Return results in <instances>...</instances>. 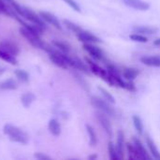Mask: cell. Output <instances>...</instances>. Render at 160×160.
<instances>
[{
    "mask_svg": "<svg viewBox=\"0 0 160 160\" xmlns=\"http://www.w3.org/2000/svg\"><path fill=\"white\" fill-rule=\"evenodd\" d=\"M3 132L6 136H8L9 141L25 145L29 142V137L27 133L24 132L22 128L11 124H6L3 128Z\"/></svg>",
    "mask_w": 160,
    "mask_h": 160,
    "instance_id": "6da1fadb",
    "label": "cell"
},
{
    "mask_svg": "<svg viewBox=\"0 0 160 160\" xmlns=\"http://www.w3.org/2000/svg\"><path fill=\"white\" fill-rule=\"evenodd\" d=\"M91 104L107 115H110V116L115 115L114 109L110 105V102L107 101L106 99L104 100L98 97H93V98H91Z\"/></svg>",
    "mask_w": 160,
    "mask_h": 160,
    "instance_id": "7a4b0ae2",
    "label": "cell"
},
{
    "mask_svg": "<svg viewBox=\"0 0 160 160\" xmlns=\"http://www.w3.org/2000/svg\"><path fill=\"white\" fill-rule=\"evenodd\" d=\"M82 48L94 59H96V60H103L104 59V53H103L102 50L99 49L98 46H95L94 43H83Z\"/></svg>",
    "mask_w": 160,
    "mask_h": 160,
    "instance_id": "3957f363",
    "label": "cell"
},
{
    "mask_svg": "<svg viewBox=\"0 0 160 160\" xmlns=\"http://www.w3.org/2000/svg\"><path fill=\"white\" fill-rule=\"evenodd\" d=\"M38 14H39V16L41 17V19H42L45 22H47V23L52 25V26L55 27L56 29H59V30L62 29V25H61L60 21H59V20L57 19V17L54 16L52 13H51V12H49V11H43V10H42V11H39Z\"/></svg>",
    "mask_w": 160,
    "mask_h": 160,
    "instance_id": "277c9868",
    "label": "cell"
},
{
    "mask_svg": "<svg viewBox=\"0 0 160 160\" xmlns=\"http://www.w3.org/2000/svg\"><path fill=\"white\" fill-rule=\"evenodd\" d=\"M106 115L107 114H105L104 112H96V118H97L98 122L102 127V128L105 130V132L110 137H112V125L110 123V120L108 119V117Z\"/></svg>",
    "mask_w": 160,
    "mask_h": 160,
    "instance_id": "5b68a950",
    "label": "cell"
},
{
    "mask_svg": "<svg viewBox=\"0 0 160 160\" xmlns=\"http://www.w3.org/2000/svg\"><path fill=\"white\" fill-rule=\"evenodd\" d=\"M0 49L3 51H6L15 56H17L20 53L19 46L15 42L8 40V39H4V40L0 41Z\"/></svg>",
    "mask_w": 160,
    "mask_h": 160,
    "instance_id": "8992f818",
    "label": "cell"
},
{
    "mask_svg": "<svg viewBox=\"0 0 160 160\" xmlns=\"http://www.w3.org/2000/svg\"><path fill=\"white\" fill-rule=\"evenodd\" d=\"M122 2L126 6L132 8L134 9H137V10L145 11V10L149 9V8H150L149 3H147L143 0H122Z\"/></svg>",
    "mask_w": 160,
    "mask_h": 160,
    "instance_id": "52a82bcc",
    "label": "cell"
},
{
    "mask_svg": "<svg viewBox=\"0 0 160 160\" xmlns=\"http://www.w3.org/2000/svg\"><path fill=\"white\" fill-rule=\"evenodd\" d=\"M76 35H77L78 39L83 43H99V42H101V40L98 37H96L95 35H93L92 33H90L88 31L82 30L81 32H79Z\"/></svg>",
    "mask_w": 160,
    "mask_h": 160,
    "instance_id": "ba28073f",
    "label": "cell"
},
{
    "mask_svg": "<svg viewBox=\"0 0 160 160\" xmlns=\"http://www.w3.org/2000/svg\"><path fill=\"white\" fill-rule=\"evenodd\" d=\"M86 61H87V63H88V65H89V68H90V70L92 71V73H94L95 75H97V76L102 78L104 81H106V79L108 78V75H109L108 70L103 69L102 68H100V67H99L98 65H97L96 63H93V62H92L91 60H89L88 58H86Z\"/></svg>",
    "mask_w": 160,
    "mask_h": 160,
    "instance_id": "9c48e42d",
    "label": "cell"
},
{
    "mask_svg": "<svg viewBox=\"0 0 160 160\" xmlns=\"http://www.w3.org/2000/svg\"><path fill=\"white\" fill-rule=\"evenodd\" d=\"M69 67L77 69V70H80L83 73H86V74H89L90 71H89V68H87V66L85 65L84 62H82L80 58L78 57H71L70 56V62H69Z\"/></svg>",
    "mask_w": 160,
    "mask_h": 160,
    "instance_id": "30bf717a",
    "label": "cell"
},
{
    "mask_svg": "<svg viewBox=\"0 0 160 160\" xmlns=\"http://www.w3.org/2000/svg\"><path fill=\"white\" fill-rule=\"evenodd\" d=\"M48 129L50 131V133L54 136V137H58L61 134V125L59 123V121L57 119H51L49 121L48 124Z\"/></svg>",
    "mask_w": 160,
    "mask_h": 160,
    "instance_id": "8fae6325",
    "label": "cell"
},
{
    "mask_svg": "<svg viewBox=\"0 0 160 160\" xmlns=\"http://www.w3.org/2000/svg\"><path fill=\"white\" fill-rule=\"evenodd\" d=\"M133 31L141 35H154L158 32V28L144 25H136L133 27Z\"/></svg>",
    "mask_w": 160,
    "mask_h": 160,
    "instance_id": "7c38bea8",
    "label": "cell"
},
{
    "mask_svg": "<svg viewBox=\"0 0 160 160\" xmlns=\"http://www.w3.org/2000/svg\"><path fill=\"white\" fill-rule=\"evenodd\" d=\"M36 99H37V97L35 96V94H33L31 92H26V93L22 95V97H21V103H22V105L25 109H27V108H29L31 106V104Z\"/></svg>",
    "mask_w": 160,
    "mask_h": 160,
    "instance_id": "4fadbf2b",
    "label": "cell"
},
{
    "mask_svg": "<svg viewBox=\"0 0 160 160\" xmlns=\"http://www.w3.org/2000/svg\"><path fill=\"white\" fill-rule=\"evenodd\" d=\"M18 88L17 82L14 79H7L0 82V90L3 91H12Z\"/></svg>",
    "mask_w": 160,
    "mask_h": 160,
    "instance_id": "5bb4252c",
    "label": "cell"
},
{
    "mask_svg": "<svg viewBox=\"0 0 160 160\" xmlns=\"http://www.w3.org/2000/svg\"><path fill=\"white\" fill-rule=\"evenodd\" d=\"M142 63L148 67L160 68V56H143L141 58Z\"/></svg>",
    "mask_w": 160,
    "mask_h": 160,
    "instance_id": "9a60e30c",
    "label": "cell"
},
{
    "mask_svg": "<svg viewBox=\"0 0 160 160\" xmlns=\"http://www.w3.org/2000/svg\"><path fill=\"white\" fill-rule=\"evenodd\" d=\"M133 144L136 146L137 150L139 151L140 155H141V158L142 159H151V157L149 156V154L147 153L145 147L142 145V143L141 142V141L136 138V137H133Z\"/></svg>",
    "mask_w": 160,
    "mask_h": 160,
    "instance_id": "2e32d148",
    "label": "cell"
},
{
    "mask_svg": "<svg viewBox=\"0 0 160 160\" xmlns=\"http://www.w3.org/2000/svg\"><path fill=\"white\" fill-rule=\"evenodd\" d=\"M145 141H146V144H147V146H148V148L150 150V153L152 154V157L154 158H156V159L160 160V153L158 149V147L156 146L154 141L148 135L145 136Z\"/></svg>",
    "mask_w": 160,
    "mask_h": 160,
    "instance_id": "e0dca14e",
    "label": "cell"
},
{
    "mask_svg": "<svg viewBox=\"0 0 160 160\" xmlns=\"http://www.w3.org/2000/svg\"><path fill=\"white\" fill-rule=\"evenodd\" d=\"M52 45L56 48L57 50L65 52V53H68L70 51H71V47L68 43L63 41V40H57V39H54L52 41Z\"/></svg>",
    "mask_w": 160,
    "mask_h": 160,
    "instance_id": "ac0fdd59",
    "label": "cell"
},
{
    "mask_svg": "<svg viewBox=\"0 0 160 160\" xmlns=\"http://www.w3.org/2000/svg\"><path fill=\"white\" fill-rule=\"evenodd\" d=\"M124 142H125L124 132L122 130H119L117 134V143H116V149H117L119 158L124 157V154H123L124 153Z\"/></svg>",
    "mask_w": 160,
    "mask_h": 160,
    "instance_id": "d6986e66",
    "label": "cell"
},
{
    "mask_svg": "<svg viewBox=\"0 0 160 160\" xmlns=\"http://www.w3.org/2000/svg\"><path fill=\"white\" fill-rule=\"evenodd\" d=\"M0 59H2L3 61H5L7 63H9L10 65H18V60L15 55H13L6 51H3L1 49H0Z\"/></svg>",
    "mask_w": 160,
    "mask_h": 160,
    "instance_id": "ffe728a7",
    "label": "cell"
},
{
    "mask_svg": "<svg viewBox=\"0 0 160 160\" xmlns=\"http://www.w3.org/2000/svg\"><path fill=\"white\" fill-rule=\"evenodd\" d=\"M14 75H15L16 79L20 82H22V83H26L30 80L28 72L26 70H24V69H20V68L15 69L14 70Z\"/></svg>",
    "mask_w": 160,
    "mask_h": 160,
    "instance_id": "44dd1931",
    "label": "cell"
},
{
    "mask_svg": "<svg viewBox=\"0 0 160 160\" xmlns=\"http://www.w3.org/2000/svg\"><path fill=\"white\" fill-rule=\"evenodd\" d=\"M127 150L128 153V158L130 159H142L139 151L133 143H127Z\"/></svg>",
    "mask_w": 160,
    "mask_h": 160,
    "instance_id": "7402d4cb",
    "label": "cell"
},
{
    "mask_svg": "<svg viewBox=\"0 0 160 160\" xmlns=\"http://www.w3.org/2000/svg\"><path fill=\"white\" fill-rule=\"evenodd\" d=\"M139 74H140V71L132 68H127L123 70V76L128 81H133Z\"/></svg>",
    "mask_w": 160,
    "mask_h": 160,
    "instance_id": "603a6c76",
    "label": "cell"
},
{
    "mask_svg": "<svg viewBox=\"0 0 160 160\" xmlns=\"http://www.w3.org/2000/svg\"><path fill=\"white\" fill-rule=\"evenodd\" d=\"M64 22V25L68 29L70 30L71 32L75 33V34H78L79 32H81L82 30V28L81 26H79L78 24H76L75 22H71V21H68V20H64L63 21Z\"/></svg>",
    "mask_w": 160,
    "mask_h": 160,
    "instance_id": "cb8c5ba5",
    "label": "cell"
},
{
    "mask_svg": "<svg viewBox=\"0 0 160 160\" xmlns=\"http://www.w3.org/2000/svg\"><path fill=\"white\" fill-rule=\"evenodd\" d=\"M108 152H109V156H110V158H111V159H119V156H118V153H117L116 146H114V144H113L112 142H110L109 144H108Z\"/></svg>",
    "mask_w": 160,
    "mask_h": 160,
    "instance_id": "d4e9b609",
    "label": "cell"
},
{
    "mask_svg": "<svg viewBox=\"0 0 160 160\" xmlns=\"http://www.w3.org/2000/svg\"><path fill=\"white\" fill-rule=\"evenodd\" d=\"M86 130L89 136V140H90V145L91 146H96L97 144V136L96 133L93 129V128L90 125H86Z\"/></svg>",
    "mask_w": 160,
    "mask_h": 160,
    "instance_id": "484cf974",
    "label": "cell"
},
{
    "mask_svg": "<svg viewBox=\"0 0 160 160\" xmlns=\"http://www.w3.org/2000/svg\"><path fill=\"white\" fill-rule=\"evenodd\" d=\"M133 124H134V127H135L136 130L138 131V133L140 135H142L143 133V125H142L141 118L138 115L133 116Z\"/></svg>",
    "mask_w": 160,
    "mask_h": 160,
    "instance_id": "4316f807",
    "label": "cell"
},
{
    "mask_svg": "<svg viewBox=\"0 0 160 160\" xmlns=\"http://www.w3.org/2000/svg\"><path fill=\"white\" fill-rule=\"evenodd\" d=\"M74 77H75V80L78 82V83L84 89V90H86L87 92L89 91V85H88V83L86 82V81L82 77V76H80L79 74H77V73H74Z\"/></svg>",
    "mask_w": 160,
    "mask_h": 160,
    "instance_id": "83f0119b",
    "label": "cell"
},
{
    "mask_svg": "<svg viewBox=\"0 0 160 160\" xmlns=\"http://www.w3.org/2000/svg\"><path fill=\"white\" fill-rule=\"evenodd\" d=\"M98 90L101 92V94L103 95V97H104V98L107 100V101H109L110 103H112V104H113V103H115V99H114V98L106 90V89H104L103 87H98Z\"/></svg>",
    "mask_w": 160,
    "mask_h": 160,
    "instance_id": "f1b7e54d",
    "label": "cell"
},
{
    "mask_svg": "<svg viewBox=\"0 0 160 160\" xmlns=\"http://www.w3.org/2000/svg\"><path fill=\"white\" fill-rule=\"evenodd\" d=\"M130 38H131L133 41L142 42V43H144V42H147V41H148L147 38H146L144 35H141V34H137V33L130 35Z\"/></svg>",
    "mask_w": 160,
    "mask_h": 160,
    "instance_id": "f546056e",
    "label": "cell"
},
{
    "mask_svg": "<svg viewBox=\"0 0 160 160\" xmlns=\"http://www.w3.org/2000/svg\"><path fill=\"white\" fill-rule=\"evenodd\" d=\"M67 5H68L72 9H74L75 11H78V12H81V7L79 6V4L74 1V0H63Z\"/></svg>",
    "mask_w": 160,
    "mask_h": 160,
    "instance_id": "4dcf8cb0",
    "label": "cell"
},
{
    "mask_svg": "<svg viewBox=\"0 0 160 160\" xmlns=\"http://www.w3.org/2000/svg\"><path fill=\"white\" fill-rule=\"evenodd\" d=\"M35 158L38 160H50L51 159V158H50L49 156L45 155L44 153H37V154H35Z\"/></svg>",
    "mask_w": 160,
    "mask_h": 160,
    "instance_id": "1f68e13d",
    "label": "cell"
},
{
    "mask_svg": "<svg viewBox=\"0 0 160 160\" xmlns=\"http://www.w3.org/2000/svg\"><path fill=\"white\" fill-rule=\"evenodd\" d=\"M154 44H155L156 46H158V47H160V38H158V39H156V40L154 41Z\"/></svg>",
    "mask_w": 160,
    "mask_h": 160,
    "instance_id": "d6a6232c",
    "label": "cell"
},
{
    "mask_svg": "<svg viewBox=\"0 0 160 160\" xmlns=\"http://www.w3.org/2000/svg\"><path fill=\"white\" fill-rule=\"evenodd\" d=\"M88 158H89V159H96V158H97V155H94V156L92 155V156H90Z\"/></svg>",
    "mask_w": 160,
    "mask_h": 160,
    "instance_id": "836d02e7",
    "label": "cell"
},
{
    "mask_svg": "<svg viewBox=\"0 0 160 160\" xmlns=\"http://www.w3.org/2000/svg\"><path fill=\"white\" fill-rule=\"evenodd\" d=\"M5 1H6V2H8V4H10V3H12V2H13L14 0H5Z\"/></svg>",
    "mask_w": 160,
    "mask_h": 160,
    "instance_id": "e575fe53",
    "label": "cell"
},
{
    "mask_svg": "<svg viewBox=\"0 0 160 160\" xmlns=\"http://www.w3.org/2000/svg\"><path fill=\"white\" fill-rule=\"evenodd\" d=\"M0 13H1V9H0Z\"/></svg>",
    "mask_w": 160,
    "mask_h": 160,
    "instance_id": "d590c367",
    "label": "cell"
}]
</instances>
